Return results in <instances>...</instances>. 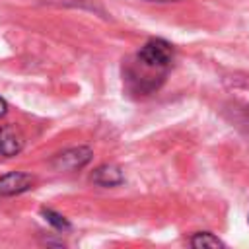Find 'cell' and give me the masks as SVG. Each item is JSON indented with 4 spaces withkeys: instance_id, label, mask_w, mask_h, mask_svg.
<instances>
[{
    "instance_id": "cell-9",
    "label": "cell",
    "mask_w": 249,
    "mask_h": 249,
    "mask_svg": "<svg viewBox=\"0 0 249 249\" xmlns=\"http://www.w3.org/2000/svg\"><path fill=\"white\" fill-rule=\"evenodd\" d=\"M144 2H158V4H165V2H177V0H144Z\"/></svg>"
},
{
    "instance_id": "cell-4",
    "label": "cell",
    "mask_w": 249,
    "mask_h": 249,
    "mask_svg": "<svg viewBox=\"0 0 249 249\" xmlns=\"http://www.w3.org/2000/svg\"><path fill=\"white\" fill-rule=\"evenodd\" d=\"M23 136L21 132L12 126V124H2L0 126V156L4 158H14L23 150Z\"/></svg>"
},
{
    "instance_id": "cell-1",
    "label": "cell",
    "mask_w": 249,
    "mask_h": 249,
    "mask_svg": "<svg viewBox=\"0 0 249 249\" xmlns=\"http://www.w3.org/2000/svg\"><path fill=\"white\" fill-rule=\"evenodd\" d=\"M136 62L158 82H163V76L173 62V47L165 39H150L138 51Z\"/></svg>"
},
{
    "instance_id": "cell-2",
    "label": "cell",
    "mask_w": 249,
    "mask_h": 249,
    "mask_svg": "<svg viewBox=\"0 0 249 249\" xmlns=\"http://www.w3.org/2000/svg\"><path fill=\"white\" fill-rule=\"evenodd\" d=\"M93 158V150L88 148V146H72V148H66L62 152H58L53 160H51V167L54 171H66V173H72V171H78V169H84Z\"/></svg>"
},
{
    "instance_id": "cell-5",
    "label": "cell",
    "mask_w": 249,
    "mask_h": 249,
    "mask_svg": "<svg viewBox=\"0 0 249 249\" xmlns=\"http://www.w3.org/2000/svg\"><path fill=\"white\" fill-rule=\"evenodd\" d=\"M91 181L99 187H117L124 181V175H123V169L115 163H103L99 167L93 169L91 173Z\"/></svg>"
},
{
    "instance_id": "cell-3",
    "label": "cell",
    "mask_w": 249,
    "mask_h": 249,
    "mask_svg": "<svg viewBox=\"0 0 249 249\" xmlns=\"http://www.w3.org/2000/svg\"><path fill=\"white\" fill-rule=\"evenodd\" d=\"M35 177L23 171H10L0 177V196H14L33 189Z\"/></svg>"
},
{
    "instance_id": "cell-6",
    "label": "cell",
    "mask_w": 249,
    "mask_h": 249,
    "mask_svg": "<svg viewBox=\"0 0 249 249\" xmlns=\"http://www.w3.org/2000/svg\"><path fill=\"white\" fill-rule=\"evenodd\" d=\"M189 243H191L193 247H196V249H200V247H224V245H226L220 237H216V235L210 233V231H198V233H195V235L189 239Z\"/></svg>"
},
{
    "instance_id": "cell-7",
    "label": "cell",
    "mask_w": 249,
    "mask_h": 249,
    "mask_svg": "<svg viewBox=\"0 0 249 249\" xmlns=\"http://www.w3.org/2000/svg\"><path fill=\"white\" fill-rule=\"evenodd\" d=\"M41 214H43V218L47 220V224H51L54 230H58V231H68V230H70V222H68L62 214H58V212H54V210H51V208H43Z\"/></svg>"
},
{
    "instance_id": "cell-8",
    "label": "cell",
    "mask_w": 249,
    "mask_h": 249,
    "mask_svg": "<svg viewBox=\"0 0 249 249\" xmlns=\"http://www.w3.org/2000/svg\"><path fill=\"white\" fill-rule=\"evenodd\" d=\"M6 113H8V103L4 97H0V117H4Z\"/></svg>"
}]
</instances>
